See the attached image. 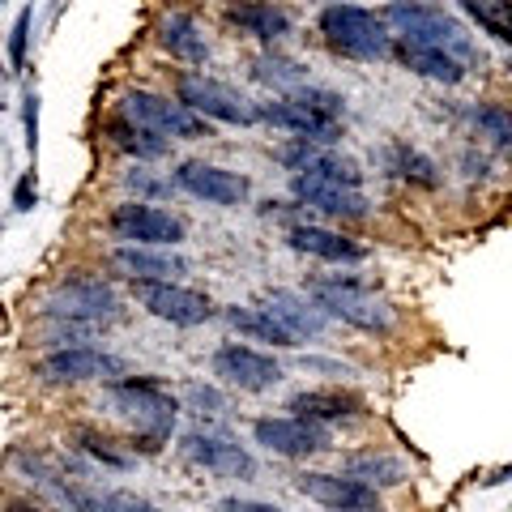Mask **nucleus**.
<instances>
[{
  "mask_svg": "<svg viewBox=\"0 0 512 512\" xmlns=\"http://www.w3.org/2000/svg\"><path fill=\"white\" fill-rule=\"evenodd\" d=\"M116 316H120L116 291H111L107 278L94 274H69L43 303V320L52 325V338L73 346H82L99 329H107Z\"/></svg>",
  "mask_w": 512,
  "mask_h": 512,
  "instance_id": "nucleus-1",
  "label": "nucleus"
},
{
  "mask_svg": "<svg viewBox=\"0 0 512 512\" xmlns=\"http://www.w3.org/2000/svg\"><path fill=\"white\" fill-rule=\"evenodd\" d=\"M107 406L120 414L124 423H133V453L154 457L167 444L175 419H180V402L158 376H120L107 380Z\"/></svg>",
  "mask_w": 512,
  "mask_h": 512,
  "instance_id": "nucleus-2",
  "label": "nucleus"
},
{
  "mask_svg": "<svg viewBox=\"0 0 512 512\" xmlns=\"http://www.w3.org/2000/svg\"><path fill=\"white\" fill-rule=\"evenodd\" d=\"M380 18L393 30V39H410V43H427V47H440V52H453L457 60H466L470 69L483 64V52H478L470 26L440 5H427V0H389Z\"/></svg>",
  "mask_w": 512,
  "mask_h": 512,
  "instance_id": "nucleus-3",
  "label": "nucleus"
},
{
  "mask_svg": "<svg viewBox=\"0 0 512 512\" xmlns=\"http://www.w3.org/2000/svg\"><path fill=\"white\" fill-rule=\"evenodd\" d=\"M261 120L291 137L316 141V146H338L342 120H346V99L333 90H320V86H299L295 94L261 103Z\"/></svg>",
  "mask_w": 512,
  "mask_h": 512,
  "instance_id": "nucleus-4",
  "label": "nucleus"
},
{
  "mask_svg": "<svg viewBox=\"0 0 512 512\" xmlns=\"http://www.w3.org/2000/svg\"><path fill=\"white\" fill-rule=\"evenodd\" d=\"M320 39L329 43V52H338L346 60H389L393 56V30L384 26L380 13L363 5H325L316 18Z\"/></svg>",
  "mask_w": 512,
  "mask_h": 512,
  "instance_id": "nucleus-5",
  "label": "nucleus"
},
{
  "mask_svg": "<svg viewBox=\"0 0 512 512\" xmlns=\"http://www.w3.org/2000/svg\"><path fill=\"white\" fill-rule=\"evenodd\" d=\"M308 299L329 320H346V325H355L363 333H389L393 329V308L359 278H346V274L312 278L308 282Z\"/></svg>",
  "mask_w": 512,
  "mask_h": 512,
  "instance_id": "nucleus-6",
  "label": "nucleus"
},
{
  "mask_svg": "<svg viewBox=\"0 0 512 512\" xmlns=\"http://www.w3.org/2000/svg\"><path fill=\"white\" fill-rule=\"evenodd\" d=\"M116 111L128 120H137L141 128H150V133L167 137V141L210 137V120H201L197 111H188L180 99H167V94H154V90H124Z\"/></svg>",
  "mask_w": 512,
  "mask_h": 512,
  "instance_id": "nucleus-7",
  "label": "nucleus"
},
{
  "mask_svg": "<svg viewBox=\"0 0 512 512\" xmlns=\"http://www.w3.org/2000/svg\"><path fill=\"white\" fill-rule=\"evenodd\" d=\"M175 99H180L188 111H197L201 120L239 124V128L261 120V103H252L248 94H239L235 86L218 82V77H205V73H180L175 77Z\"/></svg>",
  "mask_w": 512,
  "mask_h": 512,
  "instance_id": "nucleus-8",
  "label": "nucleus"
},
{
  "mask_svg": "<svg viewBox=\"0 0 512 512\" xmlns=\"http://www.w3.org/2000/svg\"><path fill=\"white\" fill-rule=\"evenodd\" d=\"M107 231L120 244L133 248H180L188 239L184 218H175L171 210H158L150 201H124L107 214Z\"/></svg>",
  "mask_w": 512,
  "mask_h": 512,
  "instance_id": "nucleus-9",
  "label": "nucleus"
},
{
  "mask_svg": "<svg viewBox=\"0 0 512 512\" xmlns=\"http://www.w3.org/2000/svg\"><path fill=\"white\" fill-rule=\"evenodd\" d=\"M180 457L188 461V466H197V470L214 474V478H239V483L256 478V457L239 440L222 436V431H205V427L188 431V436L180 440Z\"/></svg>",
  "mask_w": 512,
  "mask_h": 512,
  "instance_id": "nucleus-10",
  "label": "nucleus"
},
{
  "mask_svg": "<svg viewBox=\"0 0 512 512\" xmlns=\"http://www.w3.org/2000/svg\"><path fill=\"white\" fill-rule=\"evenodd\" d=\"M252 440L274 457L303 461V457H316V453L329 448V427L312 423V419H299V414H269V419L252 423Z\"/></svg>",
  "mask_w": 512,
  "mask_h": 512,
  "instance_id": "nucleus-11",
  "label": "nucleus"
},
{
  "mask_svg": "<svg viewBox=\"0 0 512 512\" xmlns=\"http://www.w3.org/2000/svg\"><path fill=\"white\" fill-rule=\"evenodd\" d=\"M133 299L150 316L167 320V325H180V329L205 325L218 312L205 291H192V286H180V282H133Z\"/></svg>",
  "mask_w": 512,
  "mask_h": 512,
  "instance_id": "nucleus-12",
  "label": "nucleus"
},
{
  "mask_svg": "<svg viewBox=\"0 0 512 512\" xmlns=\"http://www.w3.org/2000/svg\"><path fill=\"white\" fill-rule=\"evenodd\" d=\"M35 376L47 380V384H86V380H120L128 376V367L107 355L99 346H56L52 355H43Z\"/></svg>",
  "mask_w": 512,
  "mask_h": 512,
  "instance_id": "nucleus-13",
  "label": "nucleus"
},
{
  "mask_svg": "<svg viewBox=\"0 0 512 512\" xmlns=\"http://www.w3.org/2000/svg\"><path fill=\"white\" fill-rule=\"evenodd\" d=\"M171 184L188 192V197H197L205 205H222V210H231V205H244L252 197V180L239 171H227L218 163H201V158H188L171 171Z\"/></svg>",
  "mask_w": 512,
  "mask_h": 512,
  "instance_id": "nucleus-14",
  "label": "nucleus"
},
{
  "mask_svg": "<svg viewBox=\"0 0 512 512\" xmlns=\"http://www.w3.org/2000/svg\"><path fill=\"white\" fill-rule=\"evenodd\" d=\"M210 372L239 393H265V389H274V384H282L278 359L256 346H244V342H222L210 359Z\"/></svg>",
  "mask_w": 512,
  "mask_h": 512,
  "instance_id": "nucleus-15",
  "label": "nucleus"
},
{
  "mask_svg": "<svg viewBox=\"0 0 512 512\" xmlns=\"http://www.w3.org/2000/svg\"><path fill=\"white\" fill-rule=\"evenodd\" d=\"M295 491L308 495L312 504L329 508V512H384L380 491L359 483L350 474H325V470H303L295 478Z\"/></svg>",
  "mask_w": 512,
  "mask_h": 512,
  "instance_id": "nucleus-16",
  "label": "nucleus"
},
{
  "mask_svg": "<svg viewBox=\"0 0 512 512\" xmlns=\"http://www.w3.org/2000/svg\"><path fill=\"white\" fill-rule=\"evenodd\" d=\"M291 192H295V201L312 205V210L329 214V218H342V222L367 218V197H363L359 188L320 180V175H291Z\"/></svg>",
  "mask_w": 512,
  "mask_h": 512,
  "instance_id": "nucleus-17",
  "label": "nucleus"
},
{
  "mask_svg": "<svg viewBox=\"0 0 512 512\" xmlns=\"http://www.w3.org/2000/svg\"><path fill=\"white\" fill-rule=\"evenodd\" d=\"M222 18H227V26H235L239 35H248L265 47H274L291 35V13L274 5V0H227Z\"/></svg>",
  "mask_w": 512,
  "mask_h": 512,
  "instance_id": "nucleus-18",
  "label": "nucleus"
},
{
  "mask_svg": "<svg viewBox=\"0 0 512 512\" xmlns=\"http://www.w3.org/2000/svg\"><path fill=\"white\" fill-rule=\"evenodd\" d=\"M286 244L303 256H316V261H329V265H359L367 261V248L359 239H350L342 231H329V227H316V222H295L286 231Z\"/></svg>",
  "mask_w": 512,
  "mask_h": 512,
  "instance_id": "nucleus-19",
  "label": "nucleus"
},
{
  "mask_svg": "<svg viewBox=\"0 0 512 512\" xmlns=\"http://www.w3.org/2000/svg\"><path fill=\"white\" fill-rule=\"evenodd\" d=\"M111 269L124 274L128 282H180V274H188V261L175 256L167 248H133L120 244L111 252Z\"/></svg>",
  "mask_w": 512,
  "mask_h": 512,
  "instance_id": "nucleus-20",
  "label": "nucleus"
},
{
  "mask_svg": "<svg viewBox=\"0 0 512 512\" xmlns=\"http://www.w3.org/2000/svg\"><path fill=\"white\" fill-rule=\"evenodd\" d=\"M286 410L299 414V419H312V423H350V419H363L367 402L350 389H299Z\"/></svg>",
  "mask_w": 512,
  "mask_h": 512,
  "instance_id": "nucleus-21",
  "label": "nucleus"
},
{
  "mask_svg": "<svg viewBox=\"0 0 512 512\" xmlns=\"http://www.w3.org/2000/svg\"><path fill=\"white\" fill-rule=\"evenodd\" d=\"M393 60L402 69L427 77V82H440V86H461L470 73L466 60H457L453 52H440V47H427V43H410V39H393Z\"/></svg>",
  "mask_w": 512,
  "mask_h": 512,
  "instance_id": "nucleus-22",
  "label": "nucleus"
},
{
  "mask_svg": "<svg viewBox=\"0 0 512 512\" xmlns=\"http://www.w3.org/2000/svg\"><path fill=\"white\" fill-rule=\"evenodd\" d=\"M154 43L163 47L171 60H184V64H205V60H210V43H205L201 26L192 22L184 9L158 13V22H154Z\"/></svg>",
  "mask_w": 512,
  "mask_h": 512,
  "instance_id": "nucleus-23",
  "label": "nucleus"
},
{
  "mask_svg": "<svg viewBox=\"0 0 512 512\" xmlns=\"http://www.w3.org/2000/svg\"><path fill=\"white\" fill-rule=\"evenodd\" d=\"M222 320H227L239 338H248V342H265V346H278V350H295L299 346V338L269 308H239L235 303V308L222 312Z\"/></svg>",
  "mask_w": 512,
  "mask_h": 512,
  "instance_id": "nucleus-24",
  "label": "nucleus"
},
{
  "mask_svg": "<svg viewBox=\"0 0 512 512\" xmlns=\"http://www.w3.org/2000/svg\"><path fill=\"white\" fill-rule=\"evenodd\" d=\"M265 308L274 312L299 342H303V338H320V333H325V325H329V316L320 312L308 295H295V291H269V295H265Z\"/></svg>",
  "mask_w": 512,
  "mask_h": 512,
  "instance_id": "nucleus-25",
  "label": "nucleus"
},
{
  "mask_svg": "<svg viewBox=\"0 0 512 512\" xmlns=\"http://www.w3.org/2000/svg\"><path fill=\"white\" fill-rule=\"evenodd\" d=\"M103 133H107V141H111V146H116L120 154L137 158V163H150V158H163V154L171 150V141H167V137L150 133V128H141L137 120L120 116V111H111V116H107Z\"/></svg>",
  "mask_w": 512,
  "mask_h": 512,
  "instance_id": "nucleus-26",
  "label": "nucleus"
},
{
  "mask_svg": "<svg viewBox=\"0 0 512 512\" xmlns=\"http://www.w3.org/2000/svg\"><path fill=\"white\" fill-rule=\"evenodd\" d=\"M384 167H389L402 184H414V188H436L440 184V167L431 163L427 154L406 146V141H393V146L384 150Z\"/></svg>",
  "mask_w": 512,
  "mask_h": 512,
  "instance_id": "nucleus-27",
  "label": "nucleus"
},
{
  "mask_svg": "<svg viewBox=\"0 0 512 512\" xmlns=\"http://www.w3.org/2000/svg\"><path fill=\"white\" fill-rule=\"evenodd\" d=\"M252 77L261 86H274L278 94H295L299 86H308V69L295 60V56H282V52H261L252 60Z\"/></svg>",
  "mask_w": 512,
  "mask_h": 512,
  "instance_id": "nucleus-28",
  "label": "nucleus"
},
{
  "mask_svg": "<svg viewBox=\"0 0 512 512\" xmlns=\"http://www.w3.org/2000/svg\"><path fill=\"white\" fill-rule=\"evenodd\" d=\"M346 474L359 478V483H367V487H376V491L402 487L410 478L402 461L389 457V453H355V457H346Z\"/></svg>",
  "mask_w": 512,
  "mask_h": 512,
  "instance_id": "nucleus-29",
  "label": "nucleus"
},
{
  "mask_svg": "<svg viewBox=\"0 0 512 512\" xmlns=\"http://www.w3.org/2000/svg\"><path fill=\"white\" fill-rule=\"evenodd\" d=\"M457 5L470 13L478 30H487L491 39L512 47V0H457Z\"/></svg>",
  "mask_w": 512,
  "mask_h": 512,
  "instance_id": "nucleus-30",
  "label": "nucleus"
},
{
  "mask_svg": "<svg viewBox=\"0 0 512 512\" xmlns=\"http://www.w3.org/2000/svg\"><path fill=\"white\" fill-rule=\"evenodd\" d=\"M470 124L491 141L495 150L512 154V107L508 103H474L470 107Z\"/></svg>",
  "mask_w": 512,
  "mask_h": 512,
  "instance_id": "nucleus-31",
  "label": "nucleus"
},
{
  "mask_svg": "<svg viewBox=\"0 0 512 512\" xmlns=\"http://www.w3.org/2000/svg\"><path fill=\"white\" fill-rule=\"evenodd\" d=\"M77 448H82L86 457L103 461L107 470H133V453H124V448L116 440L99 436V431H77Z\"/></svg>",
  "mask_w": 512,
  "mask_h": 512,
  "instance_id": "nucleus-32",
  "label": "nucleus"
},
{
  "mask_svg": "<svg viewBox=\"0 0 512 512\" xmlns=\"http://www.w3.org/2000/svg\"><path fill=\"white\" fill-rule=\"evenodd\" d=\"M184 402L197 414H227V397L214 384H184Z\"/></svg>",
  "mask_w": 512,
  "mask_h": 512,
  "instance_id": "nucleus-33",
  "label": "nucleus"
},
{
  "mask_svg": "<svg viewBox=\"0 0 512 512\" xmlns=\"http://www.w3.org/2000/svg\"><path fill=\"white\" fill-rule=\"evenodd\" d=\"M30 22H35V9H22V13H18V22H13V30H9V64H13V69H26Z\"/></svg>",
  "mask_w": 512,
  "mask_h": 512,
  "instance_id": "nucleus-34",
  "label": "nucleus"
},
{
  "mask_svg": "<svg viewBox=\"0 0 512 512\" xmlns=\"http://www.w3.org/2000/svg\"><path fill=\"white\" fill-rule=\"evenodd\" d=\"M103 512H163V508L141 500L133 491H103Z\"/></svg>",
  "mask_w": 512,
  "mask_h": 512,
  "instance_id": "nucleus-35",
  "label": "nucleus"
},
{
  "mask_svg": "<svg viewBox=\"0 0 512 512\" xmlns=\"http://www.w3.org/2000/svg\"><path fill=\"white\" fill-rule=\"evenodd\" d=\"M35 201H39V188H35V171H26L22 180H18V188H13V210H35Z\"/></svg>",
  "mask_w": 512,
  "mask_h": 512,
  "instance_id": "nucleus-36",
  "label": "nucleus"
},
{
  "mask_svg": "<svg viewBox=\"0 0 512 512\" xmlns=\"http://www.w3.org/2000/svg\"><path fill=\"white\" fill-rule=\"evenodd\" d=\"M128 188H133V192H137V201H141V197H158V192H167L171 184H163V180H154V175H150V171H141V167H137L133 175H128Z\"/></svg>",
  "mask_w": 512,
  "mask_h": 512,
  "instance_id": "nucleus-37",
  "label": "nucleus"
},
{
  "mask_svg": "<svg viewBox=\"0 0 512 512\" xmlns=\"http://www.w3.org/2000/svg\"><path fill=\"white\" fill-rule=\"evenodd\" d=\"M214 512H286V508L265 504V500H239V495H227V500H218Z\"/></svg>",
  "mask_w": 512,
  "mask_h": 512,
  "instance_id": "nucleus-38",
  "label": "nucleus"
},
{
  "mask_svg": "<svg viewBox=\"0 0 512 512\" xmlns=\"http://www.w3.org/2000/svg\"><path fill=\"white\" fill-rule=\"evenodd\" d=\"M39 146V94H26V150Z\"/></svg>",
  "mask_w": 512,
  "mask_h": 512,
  "instance_id": "nucleus-39",
  "label": "nucleus"
},
{
  "mask_svg": "<svg viewBox=\"0 0 512 512\" xmlns=\"http://www.w3.org/2000/svg\"><path fill=\"white\" fill-rule=\"evenodd\" d=\"M9 512H43V508H35V504H22V500H13V504H9Z\"/></svg>",
  "mask_w": 512,
  "mask_h": 512,
  "instance_id": "nucleus-40",
  "label": "nucleus"
},
{
  "mask_svg": "<svg viewBox=\"0 0 512 512\" xmlns=\"http://www.w3.org/2000/svg\"><path fill=\"white\" fill-rule=\"evenodd\" d=\"M508 69H512V64H508Z\"/></svg>",
  "mask_w": 512,
  "mask_h": 512,
  "instance_id": "nucleus-41",
  "label": "nucleus"
}]
</instances>
